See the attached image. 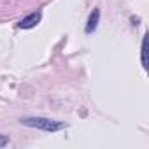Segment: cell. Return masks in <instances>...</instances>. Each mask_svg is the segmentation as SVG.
<instances>
[{
    "mask_svg": "<svg viewBox=\"0 0 149 149\" xmlns=\"http://www.w3.org/2000/svg\"><path fill=\"white\" fill-rule=\"evenodd\" d=\"M21 125L25 126H32V128H37V130H44V132H60L63 130L67 125L61 123V121H56V119H49V118H21L19 119Z\"/></svg>",
    "mask_w": 149,
    "mask_h": 149,
    "instance_id": "6da1fadb",
    "label": "cell"
},
{
    "mask_svg": "<svg viewBox=\"0 0 149 149\" xmlns=\"http://www.w3.org/2000/svg\"><path fill=\"white\" fill-rule=\"evenodd\" d=\"M40 19H42V13H40V11H37V13H32V14H28V16H25L23 19H19V21H18V28L30 30V28L37 26V25L40 23Z\"/></svg>",
    "mask_w": 149,
    "mask_h": 149,
    "instance_id": "7a4b0ae2",
    "label": "cell"
},
{
    "mask_svg": "<svg viewBox=\"0 0 149 149\" xmlns=\"http://www.w3.org/2000/svg\"><path fill=\"white\" fill-rule=\"evenodd\" d=\"M98 19H100V11H98V9H93V11H91V14H90V18H88V23H86L84 32H86V33L95 32V30H97V26H98Z\"/></svg>",
    "mask_w": 149,
    "mask_h": 149,
    "instance_id": "3957f363",
    "label": "cell"
},
{
    "mask_svg": "<svg viewBox=\"0 0 149 149\" xmlns=\"http://www.w3.org/2000/svg\"><path fill=\"white\" fill-rule=\"evenodd\" d=\"M140 58H142V67H144V68H147V35H144V39H142Z\"/></svg>",
    "mask_w": 149,
    "mask_h": 149,
    "instance_id": "277c9868",
    "label": "cell"
},
{
    "mask_svg": "<svg viewBox=\"0 0 149 149\" xmlns=\"http://www.w3.org/2000/svg\"><path fill=\"white\" fill-rule=\"evenodd\" d=\"M6 146H9V137L0 133V147H6Z\"/></svg>",
    "mask_w": 149,
    "mask_h": 149,
    "instance_id": "5b68a950",
    "label": "cell"
}]
</instances>
